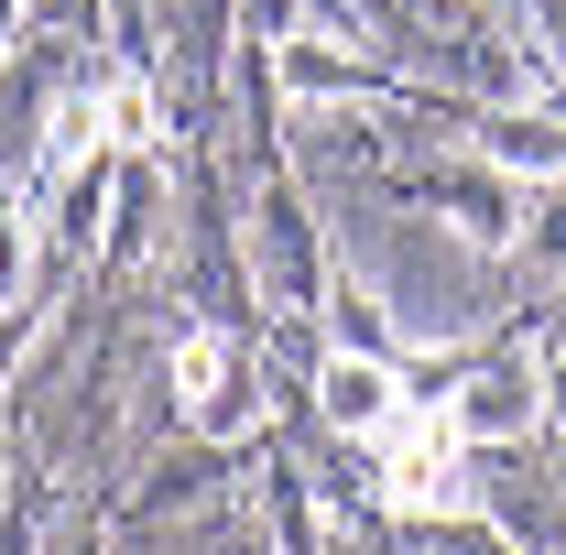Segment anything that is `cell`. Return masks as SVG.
Here are the masks:
<instances>
[{
	"mask_svg": "<svg viewBox=\"0 0 566 555\" xmlns=\"http://www.w3.org/2000/svg\"><path fill=\"white\" fill-rule=\"evenodd\" d=\"M534 392H545V425H566V338L534 359Z\"/></svg>",
	"mask_w": 566,
	"mask_h": 555,
	"instance_id": "9c48e42d",
	"label": "cell"
},
{
	"mask_svg": "<svg viewBox=\"0 0 566 555\" xmlns=\"http://www.w3.org/2000/svg\"><path fill=\"white\" fill-rule=\"evenodd\" d=\"M480 164H501V175H545V186H566V109H501L491 132H480Z\"/></svg>",
	"mask_w": 566,
	"mask_h": 555,
	"instance_id": "5b68a950",
	"label": "cell"
},
{
	"mask_svg": "<svg viewBox=\"0 0 566 555\" xmlns=\"http://www.w3.org/2000/svg\"><path fill=\"white\" fill-rule=\"evenodd\" d=\"M33 283V208H0V305H22Z\"/></svg>",
	"mask_w": 566,
	"mask_h": 555,
	"instance_id": "52a82bcc",
	"label": "cell"
},
{
	"mask_svg": "<svg viewBox=\"0 0 566 555\" xmlns=\"http://www.w3.org/2000/svg\"><path fill=\"white\" fill-rule=\"evenodd\" d=\"M55 555H98V545H87V534H76V545H55Z\"/></svg>",
	"mask_w": 566,
	"mask_h": 555,
	"instance_id": "30bf717a",
	"label": "cell"
},
{
	"mask_svg": "<svg viewBox=\"0 0 566 555\" xmlns=\"http://www.w3.org/2000/svg\"><path fill=\"white\" fill-rule=\"evenodd\" d=\"M534 273H566V197L534 218Z\"/></svg>",
	"mask_w": 566,
	"mask_h": 555,
	"instance_id": "ba28073f",
	"label": "cell"
},
{
	"mask_svg": "<svg viewBox=\"0 0 566 555\" xmlns=\"http://www.w3.org/2000/svg\"><path fill=\"white\" fill-rule=\"evenodd\" d=\"M316 404H327V425H349V436H381V425L403 415V370L381 359V348H327V370H316Z\"/></svg>",
	"mask_w": 566,
	"mask_h": 555,
	"instance_id": "277c9868",
	"label": "cell"
},
{
	"mask_svg": "<svg viewBox=\"0 0 566 555\" xmlns=\"http://www.w3.org/2000/svg\"><path fill=\"white\" fill-rule=\"evenodd\" d=\"M273 66L294 98H349V87H370V66H359V44H316V33H283Z\"/></svg>",
	"mask_w": 566,
	"mask_h": 555,
	"instance_id": "8992f818",
	"label": "cell"
},
{
	"mask_svg": "<svg viewBox=\"0 0 566 555\" xmlns=\"http://www.w3.org/2000/svg\"><path fill=\"white\" fill-rule=\"evenodd\" d=\"M370 458H381V501L403 512V523H458V512H480V469H469V436L447 425V404H415L403 392V415L381 425V436H359Z\"/></svg>",
	"mask_w": 566,
	"mask_h": 555,
	"instance_id": "6da1fadb",
	"label": "cell"
},
{
	"mask_svg": "<svg viewBox=\"0 0 566 555\" xmlns=\"http://www.w3.org/2000/svg\"><path fill=\"white\" fill-rule=\"evenodd\" d=\"M447 425L469 436V447H523L534 425H545V392H534V370H469L458 392H436Z\"/></svg>",
	"mask_w": 566,
	"mask_h": 555,
	"instance_id": "3957f363",
	"label": "cell"
},
{
	"mask_svg": "<svg viewBox=\"0 0 566 555\" xmlns=\"http://www.w3.org/2000/svg\"><path fill=\"white\" fill-rule=\"evenodd\" d=\"M175 415L197 447H240L251 425H262V381H251V359L229 327H186L175 338Z\"/></svg>",
	"mask_w": 566,
	"mask_h": 555,
	"instance_id": "7a4b0ae2",
	"label": "cell"
}]
</instances>
